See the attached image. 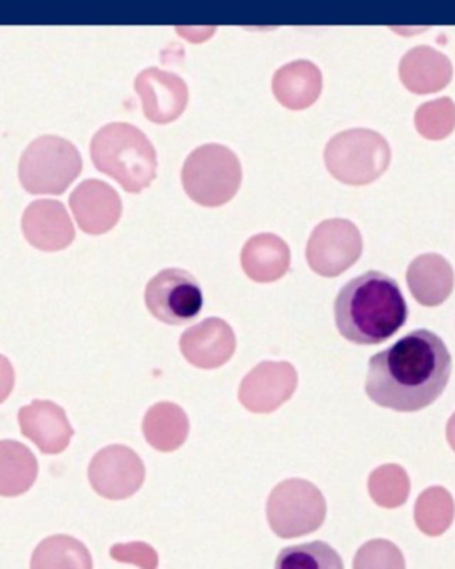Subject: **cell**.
<instances>
[{"label":"cell","instance_id":"1","mask_svg":"<svg viewBox=\"0 0 455 569\" xmlns=\"http://www.w3.org/2000/svg\"><path fill=\"white\" fill-rule=\"evenodd\" d=\"M451 375L445 342L427 329H417L372 356L365 392L382 408L417 412L437 401Z\"/></svg>","mask_w":455,"mask_h":569},{"label":"cell","instance_id":"2","mask_svg":"<svg viewBox=\"0 0 455 569\" xmlns=\"http://www.w3.org/2000/svg\"><path fill=\"white\" fill-rule=\"evenodd\" d=\"M335 326L354 345L388 341L407 322L408 308L397 281L378 271L348 281L335 298Z\"/></svg>","mask_w":455,"mask_h":569},{"label":"cell","instance_id":"3","mask_svg":"<svg viewBox=\"0 0 455 569\" xmlns=\"http://www.w3.org/2000/svg\"><path fill=\"white\" fill-rule=\"evenodd\" d=\"M95 169L118 181L125 192L139 194L158 178V152L151 139L128 122H111L91 141Z\"/></svg>","mask_w":455,"mask_h":569},{"label":"cell","instance_id":"4","mask_svg":"<svg viewBox=\"0 0 455 569\" xmlns=\"http://www.w3.org/2000/svg\"><path fill=\"white\" fill-rule=\"evenodd\" d=\"M387 139L372 129L338 132L325 146V168L342 184L367 186L377 181L391 164Z\"/></svg>","mask_w":455,"mask_h":569},{"label":"cell","instance_id":"5","mask_svg":"<svg viewBox=\"0 0 455 569\" xmlns=\"http://www.w3.org/2000/svg\"><path fill=\"white\" fill-rule=\"evenodd\" d=\"M181 178L192 201L204 208H221L241 189L242 166L234 151L212 142L188 156Z\"/></svg>","mask_w":455,"mask_h":569},{"label":"cell","instance_id":"6","mask_svg":"<svg viewBox=\"0 0 455 569\" xmlns=\"http://www.w3.org/2000/svg\"><path fill=\"white\" fill-rule=\"evenodd\" d=\"M81 152L68 139L41 136L28 146L19 162V179L29 194L61 196L81 176Z\"/></svg>","mask_w":455,"mask_h":569},{"label":"cell","instance_id":"7","mask_svg":"<svg viewBox=\"0 0 455 569\" xmlns=\"http://www.w3.org/2000/svg\"><path fill=\"white\" fill-rule=\"evenodd\" d=\"M325 515L327 505L321 489L305 479L282 481L269 496V525L279 538L311 535L324 525Z\"/></svg>","mask_w":455,"mask_h":569},{"label":"cell","instance_id":"8","mask_svg":"<svg viewBox=\"0 0 455 569\" xmlns=\"http://www.w3.org/2000/svg\"><path fill=\"white\" fill-rule=\"evenodd\" d=\"M362 236L348 219H327L312 231L305 258L309 268L324 278H337L362 256Z\"/></svg>","mask_w":455,"mask_h":569},{"label":"cell","instance_id":"9","mask_svg":"<svg viewBox=\"0 0 455 569\" xmlns=\"http://www.w3.org/2000/svg\"><path fill=\"white\" fill-rule=\"evenodd\" d=\"M145 306L159 321L179 326L201 315L204 295L191 272L164 269L149 282Z\"/></svg>","mask_w":455,"mask_h":569},{"label":"cell","instance_id":"10","mask_svg":"<svg viewBox=\"0 0 455 569\" xmlns=\"http://www.w3.org/2000/svg\"><path fill=\"white\" fill-rule=\"evenodd\" d=\"M145 466L128 446L101 449L89 465V481L102 498L121 501L131 498L144 485Z\"/></svg>","mask_w":455,"mask_h":569},{"label":"cell","instance_id":"11","mask_svg":"<svg viewBox=\"0 0 455 569\" xmlns=\"http://www.w3.org/2000/svg\"><path fill=\"white\" fill-rule=\"evenodd\" d=\"M297 382L291 362L264 361L242 379L239 401L247 411L269 415L294 396Z\"/></svg>","mask_w":455,"mask_h":569},{"label":"cell","instance_id":"12","mask_svg":"<svg viewBox=\"0 0 455 569\" xmlns=\"http://www.w3.org/2000/svg\"><path fill=\"white\" fill-rule=\"evenodd\" d=\"M134 88L141 99L142 112L154 124H171L188 109V84L174 72L144 69L135 78Z\"/></svg>","mask_w":455,"mask_h":569},{"label":"cell","instance_id":"13","mask_svg":"<svg viewBox=\"0 0 455 569\" xmlns=\"http://www.w3.org/2000/svg\"><path fill=\"white\" fill-rule=\"evenodd\" d=\"M69 206L85 234H105L121 221V196L111 184L99 179L81 182L69 198Z\"/></svg>","mask_w":455,"mask_h":569},{"label":"cell","instance_id":"14","mask_svg":"<svg viewBox=\"0 0 455 569\" xmlns=\"http://www.w3.org/2000/svg\"><path fill=\"white\" fill-rule=\"evenodd\" d=\"M22 231L39 251L58 252L74 242L75 229L68 209L59 201L39 199L22 216Z\"/></svg>","mask_w":455,"mask_h":569},{"label":"cell","instance_id":"15","mask_svg":"<svg viewBox=\"0 0 455 569\" xmlns=\"http://www.w3.org/2000/svg\"><path fill=\"white\" fill-rule=\"evenodd\" d=\"M234 329L219 318L192 326L181 338V351L199 369H218L231 361L235 352Z\"/></svg>","mask_w":455,"mask_h":569},{"label":"cell","instance_id":"16","mask_svg":"<svg viewBox=\"0 0 455 569\" xmlns=\"http://www.w3.org/2000/svg\"><path fill=\"white\" fill-rule=\"evenodd\" d=\"M22 435L46 455H61L71 445L74 429L61 406L52 401H34L19 411Z\"/></svg>","mask_w":455,"mask_h":569},{"label":"cell","instance_id":"17","mask_svg":"<svg viewBox=\"0 0 455 569\" xmlns=\"http://www.w3.org/2000/svg\"><path fill=\"white\" fill-rule=\"evenodd\" d=\"M398 76L408 92L427 96L444 91L451 84L454 68L447 56L428 46H417L401 59Z\"/></svg>","mask_w":455,"mask_h":569},{"label":"cell","instance_id":"18","mask_svg":"<svg viewBox=\"0 0 455 569\" xmlns=\"http://www.w3.org/2000/svg\"><path fill=\"white\" fill-rule=\"evenodd\" d=\"M272 92L279 104L291 111H304L322 94V72L314 62L294 61L277 69L272 78Z\"/></svg>","mask_w":455,"mask_h":569},{"label":"cell","instance_id":"19","mask_svg":"<svg viewBox=\"0 0 455 569\" xmlns=\"http://www.w3.org/2000/svg\"><path fill=\"white\" fill-rule=\"evenodd\" d=\"M407 284L418 305L437 308L454 291V269L441 254H422L408 266Z\"/></svg>","mask_w":455,"mask_h":569},{"label":"cell","instance_id":"20","mask_svg":"<svg viewBox=\"0 0 455 569\" xmlns=\"http://www.w3.org/2000/svg\"><path fill=\"white\" fill-rule=\"evenodd\" d=\"M242 269L255 282L279 281L291 268V249L275 234L254 236L245 242L241 254Z\"/></svg>","mask_w":455,"mask_h":569},{"label":"cell","instance_id":"21","mask_svg":"<svg viewBox=\"0 0 455 569\" xmlns=\"http://www.w3.org/2000/svg\"><path fill=\"white\" fill-rule=\"evenodd\" d=\"M188 415L174 402H158L149 409L142 422V431L152 448L161 452H172L184 445L189 436Z\"/></svg>","mask_w":455,"mask_h":569},{"label":"cell","instance_id":"22","mask_svg":"<svg viewBox=\"0 0 455 569\" xmlns=\"http://www.w3.org/2000/svg\"><path fill=\"white\" fill-rule=\"evenodd\" d=\"M39 475L34 452L19 441H0V496L16 498L34 486Z\"/></svg>","mask_w":455,"mask_h":569},{"label":"cell","instance_id":"23","mask_svg":"<svg viewBox=\"0 0 455 569\" xmlns=\"http://www.w3.org/2000/svg\"><path fill=\"white\" fill-rule=\"evenodd\" d=\"M31 566L34 569H91L92 556L84 542L72 536L58 535L44 539L36 548Z\"/></svg>","mask_w":455,"mask_h":569},{"label":"cell","instance_id":"24","mask_svg":"<svg viewBox=\"0 0 455 569\" xmlns=\"http://www.w3.org/2000/svg\"><path fill=\"white\" fill-rule=\"evenodd\" d=\"M415 525L427 536H441L451 528L455 518V502L442 486L425 489L414 508Z\"/></svg>","mask_w":455,"mask_h":569},{"label":"cell","instance_id":"25","mask_svg":"<svg viewBox=\"0 0 455 569\" xmlns=\"http://www.w3.org/2000/svg\"><path fill=\"white\" fill-rule=\"evenodd\" d=\"M368 495L385 509L401 508L411 495V479L398 465H384L368 476Z\"/></svg>","mask_w":455,"mask_h":569},{"label":"cell","instance_id":"26","mask_svg":"<svg viewBox=\"0 0 455 569\" xmlns=\"http://www.w3.org/2000/svg\"><path fill=\"white\" fill-rule=\"evenodd\" d=\"M277 569H342L341 556L331 546L322 541L292 546L279 552Z\"/></svg>","mask_w":455,"mask_h":569},{"label":"cell","instance_id":"27","mask_svg":"<svg viewBox=\"0 0 455 569\" xmlns=\"http://www.w3.org/2000/svg\"><path fill=\"white\" fill-rule=\"evenodd\" d=\"M414 122L422 138L442 141L455 131V102L451 98L425 102L415 111Z\"/></svg>","mask_w":455,"mask_h":569},{"label":"cell","instance_id":"28","mask_svg":"<svg viewBox=\"0 0 455 569\" xmlns=\"http://www.w3.org/2000/svg\"><path fill=\"white\" fill-rule=\"evenodd\" d=\"M354 568L402 569L405 568V559L401 549L387 539H372L358 549L357 555H355Z\"/></svg>","mask_w":455,"mask_h":569},{"label":"cell","instance_id":"29","mask_svg":"<svg viewBox=\"0 0 455 569\" xmlns=\"http://www.w3.org/2000/svg\"><path fill=\"white\" fill-rule=\"evenodd\" d=\"M111 556L115 561L131 562V565H138L141 568L154 569L159 565L158 552L145 542L112 546Z\"/></svg>","mask_w":455,"mask_h":569},{"label":"cell","instance_id":"30","mask_svg":"<svg viewBox=\"0 0 455 569\" xmlns=\"http://www.w3.org/2000/svg\"><path fill=\"white\" fill-rule=\"evenodd\" d=\"M16 385V372L11 361L0 355V405L11 396Z\"/></svg>","mask_w":455,"mask_h":569},{"label":"cell","instance_id":"31","mask_svg":"<svg viewBox=\"0 0 455 569\" xmlns=\"http://www.w3.org/2000/svg\"><path fill=\"white\" fill-rule=\"evenodd\" d=\"M447 441L448 446L454 449L455 452V412L451 416L447 422Z\"/></svg>","mask_w":455,"mask_h":569}]
</instances>
